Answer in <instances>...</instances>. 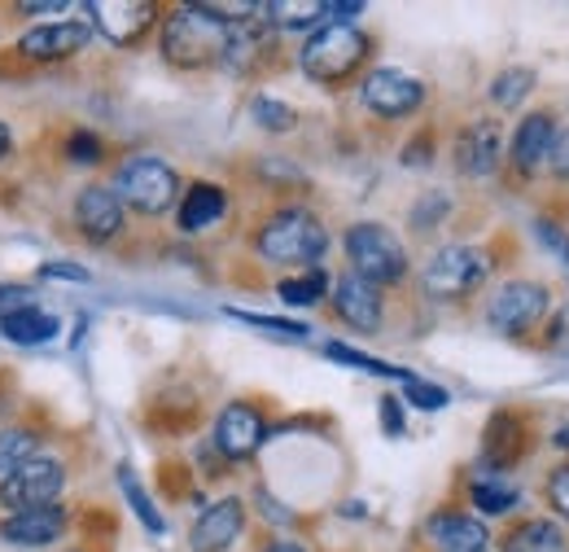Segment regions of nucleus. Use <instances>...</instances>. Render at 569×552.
<instances>
[{"label":"nucleus","mask_w":569,"mask_h":552,"mask_svg":"<svg viewBox=\"0 0 569 552\" xmlns=\"http://www.w3.org/2000/svg\"><path fill=\"white\" fill-rule=\"evenodd\" d=\"M381 425H386V434H390V438H399V434H403V408H399V400H390V395L381 400Z\"/></svg>","instance_id":"nucleus-35"},{"label":"nucleus","mask_w":569,"mask_h":552,"mask_svg":"<svg viewBox=\"0 0 569 552\" xmlns=\"http://www.w3.org/2000/svg\"><path fill=\"white\" fill-rule=\"evenodd\" d=\"M347 255H351V264H356V276H363L368 285H395V280H403V273H408V250H403V241H399L386 224H372V219L351 224V233H347Z\"/></svg>","instance_id":"nucleus-5"},{"label":"nucleus","mask_w":569,"mask_h":552,"mask_svg":"<svg viewBox=\"0 0 569 552\" xmlns=\"http://www.w3.org/2000/svg\"><path fill=\"white\" fill-rule=\"evenodd\" d=\"M263 18L268 22H277V27H311V22H320V18H329V4H320V0H298V4H263Z\"/></svg>","instance_id":"nucleus-26"},{"label":"nucleus","mask_w":569,"mask_h":552,"mask_svg":"<svg viewBox=\"0 0 569 552\" xmlns=\"http://www.w3.org/2000/svg\"><path fill=\"white\" fill-rule=\"evenodd\" d=\"M333 307H338V316H342L351 329L372 334V329L381 325V294H377V285H368V280L356 273L333 280Z\"/></svg>","instance_id":"nucleus-15"},{"label":"nucleus","mask_w":569,"mask_h":552,"mask_svg":"<svg viewBox=\"0 0 569 552\" xmlns=\"http://www.w3.org/2000/svg\"><path fill=\"white\" fill-rule=\"evenodd\" d=\"M543 307H548L543 285H535V280H508V285H499L496 294H491L487 321L496 325L499 334H521V329H530L543 316Z\"/></svg>","instance_id":"nucleus-9"},{"label":"nucleus","mask_w":569,"mask_h":552,"mask_svg":"<svg viewBox=\"0 0 569 552\" xmlns=\"http://www.w3.org/2000/svg\"><path fill=\"white\" fill-rule=\"evenodd\" d=\"M241 526H246V509H241V500H237V495L214 500L211 509L198 518L189 544H193V552H223L237 535H241Z\"/></svg>","instance_id":"nucleus-16"},{"label":"nucleus","mask_w":569,"mask_h":552,"mask_svg":"<svg viewBox=\"0 0 569 552\" xmlns=\"http://www.w3.org/2000/svg\"><path fill=\"white\" fill-rule=\"evenodd\" d=\"M548 500H552V509L569 522V465H561V470L552 474V483H548Z\"/></svg>","instance_id":"nucleus-34"},{"label":"nucleus","mask_w":569,"mask_h":552,"mask_svg":"<svg viewBox=\"0 0 569 552\" xmlns=\"http://www.w3.org/2000/svg\"><path fill=\"white\" fill-rule=\"evenodd\" d=\"M359 97H363V106H368L377 119H403V115L421 110V101H426V83H421L417 75L381 67L363 79Z\"/></svg>","instance_id":"nucleus-8"},{"label":"nucleus","mask_w":569,"mask_h":552,"mask_svg":"<svg viewBox=\"0 0 569 552\" xmlns=\"http://www.w3.org/2000/svg\"><path fill=\"white\" fill-rule=\"evenodd\" d=\"M228 316L254 325V329H268V334H281V338H307V325H293V321H277V316H254V312H237L228 307Z\"/></svg>","instance_id":"nucleus-31"},{"label":"nucleus","mask_w":569,"mask_h":552,"mask_svg":"<svg viewBox=\"0 0 569 552\" xmlns=\"http://www.w3.org/2000/svg\"><path fill=\"white\" fill-rule=\"evenodd\" d=\"M36 298H31V289H0V316H9V312H18V307H31Z\"/></svg>","instance_id":"nucleus-36"},{"label":"nucleus","mask_w":569,"mask_h":552,"mask_svg":"<svg viewBox=\"0 0 569 552\" xmlns=\"http://www.w3.org/2000/svg\"><path fill=\"white\" fill-rule=\"evenodd\" d=\"M83 45H88V22H49L27 31L18 40V53L31 62H62V58H74Z\"/></svg>","instance_id":"nucleus-14"},{"label":"nucleus","mask_w":569,"mask_h":552,"mask_svg":"<svg viewBox=\"0 0 569 552\" xmlns=\"http://www.w3.org/2000/svg\"><path fill=\"white\" fill-rule=\"evenodd\" d=\"M62 531H67V509H62V504L22 509V513H9V518L0 522V540H4V544H18V549L53 544Z\"/></svg>","instance_id":"nucleus-13"},{"label":"nucleus","mask_w":569,"mask_h":552,"mask_svg":"<svg viewBox=\"0 0 569 552\" xmlns=\"http://www.w3.org/2000/svg\"><path fill=\"white\" fill-rule=\"evenodd\" d=\"M263 552H307L302 544H293V540H277V544H268Z\"/></svg>","instance_id":"nucleus-42"},{"label":"nucleus","mask_w":569,"mask_h":552,"mask_svg":"<svg viewBox=\"0 0 569 552\" xmlns=\"http://www.w3.org/2000/svg\"><path fill=\"white\" fill-rule=\"evenodd\" d=\"M548 162H552V171H557V176H569V132H561V137H557V145H552V158H548Z\"/></svg>","instance_id":"nucleus-38"},{"label":"nucleus","mask_w":569,"mask_h":552,"mask_svg":"<svg viewBox=\"0 0 569 552\" xmlns=\"http://www.w3.org/2000/svg\"><path fill=\"white\" fill-rule=\"evenodd\" d=\"M263 438H268V425H263L259 408H250V404H228L214 421V447L228 461H250Z\"/></svg>","instance_id":"nucleus-11"},{"label":"nucleus","mask_w":569,"mask_h":552,"mask_svg":"<svg viewBox=\"0 0 569 552\" xmlns=\"http://www.w3.org/2000/svg\"><path fill=\"white\" fill-rule=\"evenodd\" d=\"M88 13L110 45H137L158 18V9L149 0H92Z\"/></svg>","instance_id":"nucleus-10"},{"label":"nucleus","mask_w":569,"mask_h":552,"mask_svg":"<svg viewBox=\"0 0 569 552\" xmlns=\"http://www.w3.org/2000/svg\"><path fill=\"white\" fill-rule=\"evenodd\" d=\"M119 491L128 495V504H132V513L141 518L144 531H153V535H162L167 531V522H162V513L153 509V500L144 495V486L137 483V474H132V465H119Z\"/></svg>","instance_id":"nucleus-23"},{"label":"nucleus","mask_w":569,"mask_h":552,"mask_svg":"<svg viewBox=\"0 0 569 552\" xmlns=\"http://www.w3.org/2000/svg\"><path fill=\"white\" fill-rule=\"evenodd\" d=\"M0 329L13 346H40L58 338V316L44 312L40 303H31V307H18V312L0 316Z\"/></svg>","instance_id":"nucleus-20"},{"label":"nucleus","mask_w":569,"mask_h":552,"mask_svg":"<svg viewBox=\"0 0 569 552\" xmlns=\"http://www.w3.org/2000/svg\"><path fill=\"white\" fill-rule=\"evenodd\" d=\"M223 210H228V194L211 180H198V185H189V194L180 203V228L184 233H202V228L223 219Z\"/></svg>","instance_id":"nucleus-21"},{"label":"nucleus","mask_w":569,"mask_h":552,"mask_svg":"<svg viewBox=\"0 0 569 552\" xmlns=\"http://www.w3.org/2000/svg\"><path fill=\"white\" fill-rule=\"evenodd\" d=\"M250 115H254V124L268 128V132H293V124H298L293 106H284V101H277V97H254Z\"/></svg>","instance_id":"nucleus-29"},{"label":"nucleus","mask_w":569,"mask_h":552,"mask_svg":"<svg viewBox=\"0 0 569 552\" xmlns=\"http://www.w3.org/2000/svg\"><path fill=\"white\" fill-rule=\"evenodd\" d=\"M67 154H71V162H101V140L92 132H71Z\"/></svg>","instance_id":"nucleus-33"},{"label":"nucleus","mask_w":569,"mask_h":552,"mask_svg":"<svg viewBox=\"0 0 569 552\" xmlns=\"http://www.w3.org/2000/svg\"><path fill=\"white\" fill-rule=\"evenodd\" d=\"M62 9H67L62 0H53V4H36V0H22V4H18V13H62Z\"/></svg>","instance_id":"nucleus-40"},{"label":"nucleus","mask_w":569,"mask_h":552,"mask_svg":"<svg viewBox=\"0 0 569 552\" xmlns=\"http://www.w3.org/2000/svg\"><path fill=\"white\" fill-rule=\"evenodd\" d=\"M281 303H289V307H316L325 294H329V276L320 273V268H311L307 276H289V280H281Z\"/></svg>","instance_id":"nucleus-25"},{"label":"nucleus","mask_w":569,"mask_h":552,"mask_svg":"<svg viewBox=\"0 0 569 552\" xmlns=\"http://www.w3.org/2000/svg\"><path fill=\"white\" fill-rule=\"evenodd\" d=\"M429 544L438 552H487L491 549V535L478 518L469 513H433L429 518Z\"/></svg>","instance_id":"nucleus-17"},{"label":"nucleus","mask_w":569,"mask_h":552,"mask_svg":"<svg viewBox=\"0 0 569 552\" xmlns=\"http://www.w3.org/2000/svg\"><path fill=\"white\" fill-rule=\"evenodd\" d=\"M426 145H429V140H417V145H408V154H403V162H408V167H412V162L421 167V162H426V158H429V154H426Z\"/></svg>","instance_id":"nucleus-41"},{"label":"nucleus","mask_w":569,"mask_h":552,"mask_svg":"<svg viewBox=\"0 0 569 552\" xmlns=\"http://www.w3.org/2000/svg\"><path fill=\"white\" fill-rule=\"evenodd\" d=\"M539 237H543L548 246H557V255H561V259L569 264V237L561 233V228H552L548 219H539Z\"/></svg>","instance_id":"nucleus-37"},{"label":"nucleus","mask_w":569,"mask_h":552,"mask_svg":"<svg viewBox=\"0 0 569 552\" xmlns=\"http://www.w3.org/2000/svg\"><path fill=\"white\" fill-rule=\"evenodd\" d=\"M530 88H535V75H530L526 67H512V70H503L496 83H491V97H496L499 106H517Z\"/></svg>","instance_id":"nucleus-30"},{"label":"nucleus","mask_w":569,"mask_h":552,"mask_svg":"<svg viewBox=\"0 0 569 552\" xmlns=\"http://www.w3.org/2000/svg\"><path fill=\"white\" fill-rule=\"evenodd\" d=\"M363 58H368V36L351 27V22H329V27H320L307 45H302V53H298V62L302 70L316 79V83H342V79H351L359 67H363Z\"/></svg>","instance_id":"nucleus-3"},{"label":"nucleus","mask_w":569,"mask_h":552,"mask_svg":"<svg viewBox=\"0 0 569 552\" xmlns=\"http://www.w3.org/2000/svg\"><path fill=\"white\" fill-rule=\"evenodd\" d=\"M508 552H561V526H552L543 518L539 522H526V526L512 531Z\"/></svg>","instance_id":"nucleus-24"},{"label":"nucleus","mask_w":569,"mask_h":552,"mask_svg":"<svg viewBox=\"0 0 569 552\" xmlns=\"http://www.w3.org/2000/svg\"><path fill=\"white\" fill-rule=\"evenodd\" d=\"M74 228L88 237V241H110L119 237L123 228V203L110 185H88L79 198H74Z\"/></svg>","instance_id":"nucleus-12"},{"label":"nucleus","mask_w":569,"mask_h":552,"mask_svg":"<svg viewBox=\"0 0 569 552\" xmlns=\"http://www.w3.org/2000/svg\"><path fill=\"white\" fill-rule=\"evenodd\" d=\"M496 162H499V128L491 119L460 132V140H456V167L465 176H491Z\"/></svg>","instance_id":"nucleus-19"},{"label":"nucleus","mask_w":569,"mask_h":552,"mask_svg":"<svg viewBox=\"0 0 569 552\" xmlns=\"http://www.w3.org/2000/svg\"><path fill=\"white\" fill-rule=\"evenodd\" d=\"M110 189L119 194L123 207L141 210V215H162V210L176 203V194H180V176L162 158H153V154H132L114 171V185Z\"/></svg>","instance_id":"nucleus-4"},{"label":"nucleus","mask_w":569,"mask_h":552,"mask_svg":"<svg viewBox=\"0 0 569 552\" xmlns=\"http://www.w3.org/2000/svg\"><path fill=\"white\" fill-rule=\"evenodd\" d=\"M9 149H13V132L0 124V162H4V154H9Z\"/></svg>","instance_id":"nucleus-43"},{"label":"nucleus","mask_w":569,"mask_h":552,"mask_svg":"<svg viewBox=\"0 0 569 552\" xmlns=\"http://www.w3.org/2000/svg\"><path fill=\"white\" fill-rule=\"evenodd\" d=\"M403 386H408V400H412L417 408H426V413H438V408L451 404V395H447L442 386H429L421 377H412V382H403Z\"/></svg>","instance_id":"nucleus-32"},{"label":"nucleus","mask_w":569,"mask_h":552,"mask_svg":"<svg viewBox=\"0 0 569 552\" xmlns=\"http://www.w3.org/2000/svg\"><path fill=\"white\" fill-rule=\"evenodd\" d=\"M36 443H40V434L27 430V425L0 430V479H4L9 470H18L22 461H31V456H36Z\"/></svg>","instance_id":"nucleus-22"},{"label":"nucleus","mask_w":569,"mask_h":552,"mask_svg":"<svg viewBox=\"0 0 569 552\" xmlns=\"http://www.w3.org/2000/svg\"><path fill=\"white\" fill-rule=\"evenodd\" d=\"M552 145H557V128H552V119H548V115H526V119L517 124V137H512L508 158H512V167H517V171H535L539 162H548V158H552Z\"/></svg>","instance_id":"nucleus-18"},{"label":"nucleus","mask_w":569,"mask_h":552,"mask_svg":"<svg viewBox=\"0 0 569 552\" xmlns=\"http://www.w3.org/2000/svg\"><path fill=\"white\" fill-rule=\"evenodd\" d=\"M325 355H329V359H342V364H351V368H363V373H377V377L412 382V373H408V368H395V364H386V359H372V355H363V351H356V346L329 343L325 346Z\"/></svg>","instance_id":"nucleus-27"},{"label":"nucleus","mask_w":569,"mask_h":552,"mask_svg":"<svg viewBox=\"0 0 569 552\" xmlns=\"http://www.w3.org/2000/svg\"><path fill=\"white\" fill-rule=\"evenodd\" d=\"M228 22H219L207 4H180L162 27V58L171 67L198 70L223 62L228 53Z\"/></svg>","instance_id":"nucleus-1"},{"label":"nucleus","mask_w":569,"mask_h":552,"mask_svg":"<svg viewBox=\"0 0 569 552\" xmlns=\"http://www.w3.org/2000/svg\"><path fill=\"white\" fill-rule=\"evenodd\" d=\"M469 500H473L482 513H491V518H496V513H508L521 495H517V486L499 483V479H478L473 491H469Z\"/></svg>","instance_id":"nucleus-28"},{"label":"nucleus","mask_w":569,"mask_h":552,"mask_svg":"<svg viewBox=\"0 0 569 552\" xmlns=\"http://www.w3.org/2000/svg\"><path fill=\"white\" fill-rule=\"evenodd\" d=\"M254 250L268 259V264H281V268H298V264H316L325 250H329V233L325 224L302 207H284L277 210L259 237H254Z\"/></svg>","instance_id":"nucleus-2"},{"label":"nucleus","mask_w":569,"mask_h":552,"mask_svg":"<svg viewBox=\"0 0 569 552\" xmlns=\"http://www.w3.org/2000/svg\"><path fill=\"white\" fill-rule=\"evenodd\" d=\"M40 276H62V280H88V268H79V264H44Z\"/></svg>","instance_id":"nucleus-39"},{"label":"nucleus","mask_w":569,"mask_h":552,"mask_svg":"<svg viewBox=\"0 0 569 552\" xmlns=\"http://www.w3.org/2000/svg\"><path fill=\"white\" fill-rule=\"evenodd\" d=\"M67 486V470L53 456H31L18 470H9L0 479V509L22 513V509H40V504H58V491Z\"/></svg>","instance_id":"nucleus-6"},{"label":"nucleus","mask_w":569,"mask_h":552,"mask_svg":"<svg viewBox=\"0 0 569 552\" xmlns=\"http://www.w3.org/2000/svg\"><path fill=\"white\" fill-rule=\"evenodd\" d=\"M491 273L487 250L478 246H442L426 264V289L433 298H465Z\"/></svg>","instance_id":"nucleus-7"}]
</instances>
